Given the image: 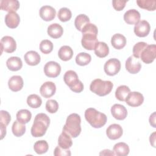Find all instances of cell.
Segmentation results:
<instances>
[{
    "instance_id": "36",
    "label": "cell",
    "mask_w": 156,
    "mask_h": 156,
    "mask_svg": "<svg viewBox=\"0 0 156 156\" xmlns=\"http://www.w3.org/2000/svg\"><path fill=\"white\" fill-rule=\"evenodd\" d=\"M27 103L30 107L37 108L40 107V105H41L42 100L41 98L37 94H32L27 97Z\"/></svg>"
},
{
    "instance_id": "41",
    "label": "cell",
    "mask_w": 156,
    "mask_h": 156,
    "mask_svg": "<svg viewBox=\"0 0 156 156\" xmlns=\"http://www.w3.org/2000/svg\"><path fill=\"white\" fill-rule=\"evenodd\" d=\"M46 109L50 113H54L58 109V104L54 99H49L46 103Z\"/></svg>"
},
{
    "instance_id": "11",
    "label": "cell",
    "mask_w": 156,
    "mask_h": 156,
    "mask_svg": "<svg viewBox=\"0 0 156 156\" xmlns=\"http://www.w3.org/2000/svg\"><path fill=\"white\" fill-rule=\"evenodd\" d=\"M1 50L7 53L13 52L16 48V43L15 39L10 36H4L1 40Z\"/></svg>"
},
{
    "instance_id": "15",
    "label": "cell",
    "mask_w": 156,
    "mask_h": 156,
    "mask_svg": "<svg viewBox=\"0 0 156 156\" xmlns=\"http://www.w3.org/2000/svg\"><path fill=\"white\" fill-rule=\"evenodd\" d=\"M55 91L56 87L55 83L50 81L43 83L40 88L41 95L45 98H49L55 94Z\"/></svg>"
},
{
    "instance_id": "22",
    "label": "cell",
    "mask_w": 156,
    "mask_h": 156,
    "mask_svg": "<svg viewBox=\"0 0 156 156\" xmlns=\"http://www.w3.org/2000/svg\"><path fill=\"white\" fill-rule=\"evenodd\" d=\"M26 63L30 66L38 65L41 60L40 54L35 51H29L27 52L24 56Z\"/></svg>"
},
{
    "instance_id": "42",
    "label": "cell",
    "mask_w": 156,
    "mask_h": 156,
    "mask_svg": "<svg viewBox=\"0 0 156 156\" xmlns=\"http://www.w3.org/2000/svg\"><path fill=\"white\" fill-rule=\"evenodd\" d=\"M11 120V116L9 112L5 110L0 111V124L7 126Z\"/></svg>"
},
{
    "instance_id": "43",
    "label": "cell",
    "mask_w": 156,
    "mask_h": 156,
    "mask_svg": "<svg viewBox=\"0 0 156 156\" xmlns=\"http://www.w3.org/2000/svg\"><path fill=\"white\" fill-rule=\"evenodd\" d=\"M54 155L55 156H69L71 155V152L69 149H64L58 146L54 149Z\"/></svg>"
},
{
    "instance_id": "19",
    "label": "cell",
    "mask_w": 156,
    "mask_h": 156,
    "mask_svg": "<svg viewBox=\"0 0 156 156\" xmlns=\"http://www.w3.org/2000/svg\"><path fill=\"white\" fill-rule=\"evenodd\" d=\"M20 21L19 15L16 12H8L5 16V23L7 27L14 29L18 27Z\"/></svg>"
},
{
    "instance_id": "12",
    "label": "cell",
    "mask_w": 156,
    "mask_h": 156,
    "mask_svg": "<svg viewBox=\"0 0 156 156\" xmlns=\"http://www.w3.org/2000/svg\"><path fill=\"white\" fill-rule=\"evenodd\" d=\"M141 68V65L139 58L133 55L130 56L126 61V69L131 74L138 73Z\"/></svg>"
},
{
    "instance_id": "24",
    "label": "cell",
    "mask_w": 156,
    "mask_h": 156,
    "mask_svg": "<svg viewBox=\"0 0 156 156\" xmlns=\"http://www.w3.org/2000/svg\"><path fill=\"white\" fill-rule=\"evenodd\" d=\"M111 44L114 48L121 49L126 46V38L121 34H115L111 38Z\"/></svg>"
},
{
    "instance_id": "47",
    "label": "cell",
    "mask_w": 156,
    "mask_h": 156,
    "mask_svg": "<svg viewBox=\"0 0 156 156\" xmlns=\"http://www.w3.org/2000/svg\"><path fill=\"white\" fill-rule=\"evenodd\" d=\"M155 132H153L151 136H150V138H149V140H150V143L152 145L153 147H155Z\"/></svg>"
},
{
    "instance_id": "25",
    "label": "cell",
    "mask_w": 156,
    "mask_h": 156,
    "mask_svg": "<svg viewBox=\"0 0 156 156\" xmlns=\"http://www.w3.org/2000/svg\"><path fill=\"white\" fill-rule=\"evenodd\" d=\"M7 67L12 71L20 70L23 66L21 59L18 57H10L6 62Z\"/></svg>"
},
{
    "instance_id": "21",
    "label": "cell",
    "mask_w": 156,
    "mask_h": 156,
    "mask_svg": "<svg viewBox=\"0 0 156 156\" xmlns=\"http://www.w3.org/2000/svg\"><path fill=\"white\" fill-rule=\"evenodd\" d=\"M1 9L9 12H16L20 7V2L17 0H1Z\"/></svg>"
},
{
    "instance_id": "29",
    "label": "cell",
    "mask_w": 156,
    "mask_h": 156,
    "mask_svg": "<svg viewBox=\"0 0 156 156\" xmlns=\"http://www.w3.org/2000/svg\"><path fill=\"white\" fill-rule=\"evenodd\" d=\"M58 57L63 61L70 60L73 55V51L69 46H62L58 52Z\"/></svg>"
},
{
    "instance_id": "9",
    "label": "cell",
    "mask_w": 156,
    "mask_h": 156,
    "mask_svg": "<svg viewBox=\"0 0 156 156\" xmlns=\"http://www.w3.org/2000/svg\"><path fill=\"white\" fill-rule=\"evenodd\" d=\"M61 72V66L57 62L50 61L47 62L44 66V73L49 77H56Z\"/></svg>"
},
{
    "instance_id": "46",
    "label": "cell",
    "mask_w": 156,
    "mask_h": 156,
    "mask_svg": "<svg viewBox=\"0 0 156 156\" xmlns=\"http://www.w3.org/2000/svg\"><path fill=\"white\" fill-rule=\"evenodd\" d=\"M1 127V139H2L6 135V126L0 124Z\"/></svg>"
},
{
    "instance_id": "35",
    "label": "cell",
    "mask_w": 156,
    "mask_h": 156,
    "mask_svg": "<svg viewBox=\"0 0 156 156\" xmlns=\"http://www.w3.org/2000/svg\"><path fill=\"white\" fill-rule=\"evenodd\" d=\"M91 60V55L87 52H80L76 57V62L80 66L87 65Z\"/></svg>"
},
{
    "instance_id": "26",
    "label": "cell",
    "mask_w": 156,
    "mask_h": 156,
    "mask_svg": "<svg viewBox=\"0 0 156 156\" xmlns=\"http://www.w3.org/2000/svg\"><path fill=\"white\" fill-rule=\"evenodd\" d=\"M47 32L51 37L53 38H58L62 35L63 29L59 24L53 23L48 26Z\"/></svg>"
},
{
    "instance_id": "31",
    "label": "cell",
    "mask_w": 156,
    "mask_h": 156,
    "mask_svg": "<svg viewBox=\"0 0 156 156\" xmlns=\"http://www.w3.org/2000/svg\"><path fill=\"white\" fill-rule=\"evenodd\" d=\"M16 119L21 123L26 124L30 121L32 117L30 112L27 109H21L16 113Z\"/></svg>"
},
{
    "instance_id": "2",
    "label": "cell",
    "mask_w": 156,
    "mask_h": 156,
    "mask_svg": "<svg viewBox=\"0 0 156 156\" xmlns=\"http://www.w3.org/2000/svg\"><path fill=\"white\" fill-rule=\"evenodd\" d=\"M50 119L49 116L43 113H38L34 119L31 127V134L34 137L43 136L49 126Z\"/></svg>"
},
{
    "instance_id": "7",
    "label": "cell",
    "mask_w": 156,
    "mask_h": 156,
    "mask_svg": "<svg viewBox=\"0 0 156 156\" xmlns=\"http://www.w3.org/2000/svg\"><path fill=\"white\" fill-rule=\"evenodd\" d=\"M104 69L107 75L110 76H115L120 71L121 62L117 58H110L105 63Z\"/></svg>"
},
{
    "instance_id": "10",
    "label": "cell",
    "mask_w": 156,
    "mask_h": 156,
    "mask_svg": "<svg viewBox=\"0 0 156 156\" xmlns=\"http://www.w3.org/2000/svg\"><path fill=\"white\" fill-rule=\"evenodd\" d=\"M125 101L126 103L131 107H135L141 105L144 101V97L143 94L137 91L130 92Z\"/></svg>"
},
{
    "instance_id": "37",
    "label": "cell",
    "mask_w": 156,
    "mask_h": 156,
    "mask_svg": "<svg viewBox=\"0 0 156 156\" xmlns=\"http://www.w3.org/2000/svg\"><path fill=\"white\" fill-rule=\"evenodd\" d=\"M49 149V145L45 140H39L35 143L34 149L38 154H43L46 153Z\"/></svg>"
},
{
    "instance_id": "5",
    "label": "cell",
    "mask_w": 156,
    "mask_h": 156,
    "mask_svg": "<svg viewBox=\"0 0 156 156\" xmlns=\"http://www.w3.org/2000/svg\"><path fill=\"white\" fill-rule=\"evenodd\" d=\"M113 87V83L110 80H102L96 79L93 80L90 84V90L99 96H104L109 94Z\"/></svg>"
},
{
    "instance_id": "18",
    "label": "cell",
    "mask_w": 156,
    "mask_h": 156,
    "mask_svg": "<svg viewBox=\"0 0 156 156\" xmlns=\"http://www.w3.org/2000/svg\"><path fill=\"white\" fill-rule=\"evenodd\" d=\"M140 12L135 9H130L124 14V20L129 24H136L140 21Z\"/></svg>"
},
{
    "instance_id": "20",
    "label": "cell",
    "mask_w": 156,
    "mask_h": 156,
    "mask_svg": "<svg viewBox=\"0 0 156 156\" xmlns=\"http://www.w3.org/2000/svg\"><path fill=\"white\" fill-rule=\"evenodd\" d=\"M23 79L20 76H13L8 81L9 88L15 92L21 90L23 87Z\"/></svg>"
},
{
    "instance_id": "30",
    "label": "cell",
    "mask_w": 156,
    "mask_h": 156,
    "mask_svg": "<svg viewBox=\"0 0 156 156\" xmlns=\"http://www.w3.org/2000/svg\"><path fill=\"white\" fill-rule=\"evenodd\" d=\"M130 92V90L127 86L120 85L115 91V97L120 101H125L128 94Z\"/></svg>"
},
{
    "instance_id": "23",
    "label": "cell",
    "mask_w": 156,
    "mask_h": 156,
    "mask_svg": "<svg viewBox=\"0 0 156 156\" xmlns=\"http://www.w3.org/2000/svg\"><path fill=\"white\" fill-rule=\"evenodd\" d=\"M58 146L64 149H69L73 144L71 136L65 131H62V132L58 136Z\"/></svg>"
},
{
    "instance_id": "6",
    "label": "cell",
    "mask_w": 156,
    "mask_h": 156,
    "mask_svg": "<svg viewBox=\"0 0 156 156\" xmlns=\"http://www.w3.org/2000/svg\"><path fill=\"white\" fill-rule=\"evenodd\" d=\"M65 83L75 93H80L83 90L82 82L79 80L77 73L73 70L67 71L63 76Z\"/></svg>"
},
{
    "instance_id": "4",
    "label": "cell",
    "mask_w": 156,
    "mask_h": 156,
    "mask_svg": "<svg viewBox=\"0 0 156 156\" xmlns=\"http://www.w3.org/2000/svg\"><path fill=\"white\" fill-rule=\"evenodd\" d=\"M85 118L87 121L94 128H101L107 122V116L95 108H88L85 112Z\"/></svg>"
},
{
    "instance_id": "40",
    "label": "cell",
    "mask_w": 156,
    "mask_h": 156,
    "mask_svg": "<svg viewBox=\"0 0 156 156\" xmlns=\"http://www.w3.org/2000/svg\"><path fill=\"white\" fill-rule=\"evenodd\" d=\"M147 45V44L143 41H140L136 43L133 47V55L135 57L139 58L140 57V55L142 51L146 47Z\"/></svg>"
},
{
    "instance_id": "17",
    "label": "cell",
    "mask_w": 156,
    "mask_h": 156,
    "mask_svg": "<svg viewBox=\"0 0 156 156\" xmlns=\"http://www.w3.org/2000/svg\"><path fill=\"white\" fill-rule=\"evenodd\" d=\"M40 17L46 21L52 20L56 15V11L54 7L50 5H43L40 9Z\"/></svg>"
},
{
    "instance_id": "1",
    "label": "cell",
    "mask_w": 156,
    "mask_h": 156,
    "mask_svg": "<svg viewBox=\"0 0 156 156\" xmlns=\"http://www.w3.org/2000/svg\"><path fill=\"white\" fill-rule=\"evenodd\" d=\"M82 37L81 43L82 46L87 50L94 49L98 43L97 38L98 27L93 23H88L82 29Z\"/></svg>"
},
{
    "instance_id": "27",
    "label": "cell",
    "mask_w": 156,
    "mask_h": 156,
    "mask_svg": "<svg viewBox=\"0 0 156 156\" xmlns=\"http://www.w3.org/2000/svg\"><path fill=\"white\" fill-rule=\"evenodd\" d=\"M115 155L117 156H126L129 153L130 149L129 146L123 142L118 143L115 144L113 148Z\"/></svg>"
},
{
    "instance_id": "48",
    "label": "cell",
    "mask_w": 156,
    "mask_h": 156,
    "mask_svg": "<svg viewBox=\"0 0 156 156\" xmlns=\"http://www.w3.org/2000/svg\"><path fill=\"white\" fill-rule=\"evenodd\" d=\"M99 155H115V154H114V152H112L110 150H108V149H105V150L102 151V152H100Z\"/></svg>"
},
{
    "instance_id": "44",
    "label": "cell",
    "mask_w": 156,
    "mask_h": 156,
    "mask_svg": "<svg viewBox=\"0 0 156 156\" xmlns=\"http://www.w3.org/2000/svg\"><path fill=\"white\" fill-rule=\"evenodd\" d=\"M127 2V0H113L112 1V5L116 10L120 11L124 8Z\"/></svg>"
},
{
    "instance_id": "13",
    "label": "cell",
    "mask_w": 156,
    "mask_h": 156,
    "mask_svg": "<svg viewBox=\"0 0 156 156\" xmlns=\"http://www.w3.org/2000/svg\"><path fill=\"white\" fill-rule=\"evenodd\" d=\"M151 30L149 23L146 20H141L137 23L134 27V32L138 37H144L147 36Z\"/></svg>"
},
{
    "instance_id": "38",
    "label": "cell",
    "mask_w": 156,
    "mask_h": 156,
    "mask_svg": "<svg viewBox=\"0 0 156 156\" xmlns=\"http://www.w3.org/2000/svg\"><path fill=\"white\" fill-rule=\"evenodd\" d=\"M57 16L61 21L66 22L71 19L72 16V13L68 8L62 7L58 10Z\"/></svg>"
},
{
    "instance_id": "14",
    "label": "cell",
    "mask_w": 156,
    "mask_h": 156,
    "mask_svg": "<svg viewBox=\"0 0 156 156\" xmlns=\"http://www.w3.org/2000/svg\"><path fill=\"white\" fill-rule=\"evenodd\" d=\"M123 133L122 127L118 124L110 125L106 130V134L108 138L111 140H117L119 138Z\"/></svg>"
},
{
    "instance_id": "3",
    "label": "cell",
    "mask_w": 156,
    "mask_h": 156,
    "mask_svg": "<svg viewBox=\"0 0 156 156\" xmlns=\"http://www.w3.org/2000/svg\"><path fill=\"white\" fill-rule=\"evenodd\" d=\"M80 116L77 113H71L66 118L63 131L68 133L72 138H76L81 132Z\"/></svg>"
},
{
    "instance_id": "8",
    "label": "cell",
    "mask_w": 156,
    "mask_h": 156,
    "mask_svg": "<svg viewBox=\"0 0 156 156\" xmlns=\"http://www.w3.org/2000/svg\"><path fill=\"white\" fill-rule=\"evenodd\" d=\"M156 46L155 44H147L142 51L140 57L142 61L146 63H151L155 58Z\"/></svg>"
},
{
    "instance_id": "45",
    "label": "cell",
    "mask_w": 156,
    "mask_h": 156,
    "mask_svg": "<svg viewBox=\"0 0 156 156\" xmlns=\"http://www.w3.org/2000/svg\"><path fill=\"white\" fill-rule=\"evenodd\" d=\"M155 113L154 112L151 116H150V118H149V122H150V124L151 126H153V127H155Z\"/></svg>"
},
{
    "instance_id": "33",
    "label": "cell",
    "mask_w": 156,
    "mask_h": 156,
    "mask_svg": "<svg viewBox=\"0 0 156 156\" xmlns=\"http://www.w3.org/2000/svg\"><path fill=\"white\" fill-rule=\"evenodd\" d=\"M12 130L13 134L17 137L21 136L26 132V126L24 124L20 122L18 120L13 122L12 127Z\"/></svg>"
},
{
    "instance_id": "39",
    "label": "cell",
    "mask_w": 156,
    "mask_h": 156,
    "mask_svg": "<svg viewBox=\"0 0 156 156\" xmlns=\"http://www.w3.org/2000/svg\"><path fill=\"white\" fill-rule=\"evenodd\" d=\"M40 49L43 54H49L53 49V43L49 40H43L40 44Z\"/></svg>"
},
{
    "instance_id": "28",
    "label": "cell",
    "mask_w": 156,
    "mask_h": 156,
    "mask_svg": "<svg viewBox=\"0 0 156 156\" xmlns=\"http://www.w3.org/2000/svg\"><path fill=\"white\" fill-rule=\"evenodd\" d=\"M94 53L98 57L104 58L108 54L109 48L105 42L98 41L94 48Z\"/></svg>"
},
{
    "instance_id": "34",
    "label": "cell",
    "mask_w": 156,
    "mask_h": 156,
    "mask_svg": "<svg viewBox=\"0 0 156 156\" xmlns=\"http://www.w3.org/2000/svg\"><path fill=\"white\" fill-rule=\"evenodd\" d=\"M136 4L140 8L147 10L154 11L155 10V0H137Z\"/></svg>"
},
{
    "instance_id": "32",
    "label": "cell",
    "mask_w": 156,
    "mask_h": 156,
    "mask_svg": "<svg viewBox=\"0 0 156 156\" xmlns=\"http://www.w3.org/2000/svg\"><path fill=\"white\" fill-rule=\"evenodd\" d=\"M88 23H90V19L85 14L78 15L75 18L74 24L76 29L79 31H82L83 27Z\"/></svg>"
},
{
    "instance_id": "16",
    "label": "cell",
    "mask_w": 156,
    "mask_h": 156,
    "mask_svg": "<svg viewBox=\"0 0 156 156\" xmlns=\"http://www.w3.org/2000/svg\"><path fill=\"white\" fill-rule=\"evenodd\" d=\"M111 113L112 116L118 120H123L127 115L126 108L119 104H115L111 107Z\"/></svg>"
}]
</instances>
